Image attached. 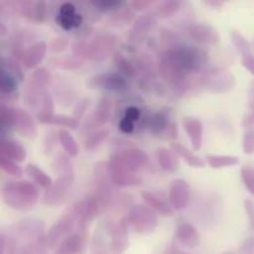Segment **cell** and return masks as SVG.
<instances>
[{
    "instance_id": "6da1fadb",
    "label": "cell",
    "mask_w": 254,
    "mask_h": 254,
    "mask_svg": "<svg viewBox=\"0 0 254 254\" xmlns=\"http://www.w3.org/2000/svg\"><path fill=\"white\" fill-rule=\"evenodd\" d=\"M2 201L16 211H29L39 201V191L29 181H9L1 191Z\"/></svg>"
},
{
    "instance_id": "7a4b0ae2",
    "label": "cell",
    "mask_w": 254,
    "mask_h": 254,
    "mask_svg": "<svg viewBox=\"0 0 254 254\" xmlns=\"http://www.w3.org/2000/svg\"><path fill=\"white\" fill-rule=\"evenodd\" d=\"M128 221L131 228L140 235L151 233L158 226L155 212L145 205L134 206L133 210L129 213Z\"/></svg>"
},
{
    "instance_id": "3957f363",
    "label": "cell",
    "mask_w": 254,
    "mask_h": 254,
    "mask_svg": "<svg viewBox=\"0 0 254 254\" xmlns=\"http://www.w3.org/2000/svg\"><path fill=\"white\" fill-rule=\"evenodd\" d=\"M74 184L73 174H64L60 176L50 189L45 191L42 203L46 206H60L67 200Z\"/></svg>"
},
{
    "instance_id": "277c9868",
    "label": "cell",
    "mask_w": 254,
    "mask_h": 254,
    "mask_svg": "<svg viewBox=\"0 0 254 254\" xmlns=\"http://www.w3.org/2000/svg\"><path fill=\"white\" fill-rule=\"evenodd\" d=\"M148 155L140 149H126V150H119L112 154L111 163L126 169V170L135 173L139 169L143 168L148 163Z\"/></svg>"
},
{
    "instance_id": "5b68a950",
    "label": "cell",
    "mask_w": 254,
    "mask_h": 254,
    "mask_svg": "<svg viewBox=\"0 0 254 254\" xmlns=\"http://www.w3.org/2000/svg\"><path fill=\"white\" fill-rule=\"evenodd\" d=\"M87 248V231L79 228L60 242L55 254H83Z\"/></svg>"
},
{
    "instance_id": "8992f818",
    "label": "cell",
    "mask_w": 254,
    "mask_h": 254,
    "mask_svg": "<svg viewBox=\"0 0 254 254\" xmlns=\"http://www.w3.org/2000/svg\"><path fill=\"white\" fill-rule=\"evenodd\" d=\"M88 86L93 87L94 89H103L108 92H123L126 91L128 83L126 78L119 73H101L92 77L88 81Z\"/></svg>"
},
{
    "instance_id": "52a82bcc",
    "label": "cell",
    "mask_w": 254,
    "mask_h": 254,
    "mask_svg": "<svg viewBox=\"0 0 254 254\" xmlns=\"http://www.w3.org/2000/svg\"><path fill=\"white\" fill-rule=\"evenodd\" d=\"M190 200V185L184 179H174L169 188V203L174 211H183Z\"/></svg>"
},
{
    "instance_id": "ba28073f",
    "label": "cell",
    "mask_w": 254,
    "mask_h": 254,
    "mask_svg": "<svg viewBox=\"0 0 254 254\" xmlns=\"http://www.w3.org/2000/svg\"><path fill=\"white\" fill-rule=\"evenodd\" d=\"M72 211H73L77 223H78V226H81L79 228L86 230L87 226L91 225L92 221L96 218L97 212H98V202H97L96 198L87 197L77 203L76 206H73Z\"/></svg>"
},
{
    "instance_id": "9c48e42d",
    "label": "cell",
    "mask_w": 254,
    "mask_h": 254,
    "mask_svg": "<svg viewBox=\"0 0 254 254\" xmlns=\"http://www.w3.org/2000/svg\"><path fill=\"white\" fill-rule=\"evenodd\" d=\"M107 173L112 183L117 186L130 188V186H139L143 183L140 178L134 175V173L126 170L111 161H108V165H107Z\"/></svg>"
},
{
    "instance_id": "30bf717a",
    "label": "cell",
    "mask_w": 254,
    "mask_h": 254,
    "mask_svg": "<svg viewBox=\"0 0 254 254\" xmlns=\"http://www.w3.org/2000/svg\"><path fill=\"white\" fill-rule=\"evenodd\" d=\"M74 222H76V217L73 215V211H71V213H68V216H64L61 220L57 221L52 228L50 230L49 235L46 237V245L47 247H51V246L60 245V240H64V237H67V233L71 231V228L73 227Z\"/></svg>"
},
{
    "instance_id": "8fae6325",
    "label": "cell",
    "mask_w": 254,
    "mask_h": 254,
    "mask_svg": "<svg viewBox=\"0 0 254 254\" xmlns=\"http://www.w3.org/2000/svg\"><path fill=\"white\" fill-rule=\"evenodd\" d=\"M235 84V76L227 71L213 72L205 78L206 88L212 92H218V93L231 91Z\"/></svg>"
},
{
    "instance_id": "7c38bea8",
    "label": "cell",
    "mask_w": 254,
    "mask_h": 254,
    "mask_svg": "<svg viewBox=\"0 0 254 254\" xmlns=\"http://www.w3.org/2000/svg\"><path fill=\"white\" fill-rule=\"evenodd\" d=\"M175 240L183 247L195 248L200 245L201 235L197 228L190 222H183L178 225L175 230Z\"/></svg>"
},
{
    "instance_id": "4fadbf2b",
    "label": "cell",
    "mask_w": 254,
    "mask_h": 254,
    "mask_svg": "<svg viewBox=\"0 0 254 254\" xmlns=\"http://www.w3.org/2000/svg\"><path fill=\"white\" fill-rule=\"evenodd\" d=\"M56 21L62 29L73 30L82 25V16L76 11V7L71 2H64L60 6Z\"/></svg>"
},
{
    "instance_id": "5bb4252c",
    "label": "cell",
    "mask_w": 254,
    "mask_h": 254,
    "mask_svg": "<svg viewBox=\"0 0 254 254\" xmlns=\"http://www.w3.org/2000/svg\"><path fill=\"white\" fill-rule=\"evenodd\" d=\"M111 111H112L111 101L107 98H102L101 101L97 103L93 113L86 119V122L83 123V127L86 129L98 128V127H102L107 121H108L109 117H111Z\"/></svg>"
},
{
    "instance_id": "9a60e30c",
    "label": "cell",
    "mask_w": 254,
    "mask_h": 254,
    "mask_svg": "<svg viewBox=\"0 0 254 254\" xmlns=\"http://www.w3.org/2000/svg\"><path fill=\"white\" fill-rule=\"evenodd\" d=\"M15 129L20 135L26 139H35L37 136L36 126L34 119L25 109H16V117H15Z\"/></svg>"
},
{
    "instance_id": "2e32d148",
    "label": "cell",
    "mask_w": 254,
    "mask_h": 254,
    "mask_svg": "<svg viewBox=\"0 0 254 254\" xmlns=\"http://www.w3.org/2000/svg\"><path fill=\"white\" fill-rule=\"evenodd\" d=\"M184 128H185L186 134L190 139L191 146L193 150H200L203 143V126L200 119L193 118V117H188L184 119Z\"/></svg>"
},
{
    "instance_id": "e0dca14e",
    "label": "cell",
    "mask_w": 254,
    "mask_h": 254,
    "mask_svg": "<svg viewBox=\"0 0 254 254\" xmlns=\"http://www.w3.org/2000/svg\"><path fill=\"white\" fill-rule=\"evenodd\" d=\"M156 160L164 171L176 173L180 168V156L173 148H159L155 151Z\"/></svg>"
},
{
    "instance_id": "ac0fdd59",
    "label": "cell",
    "mask_w": 254,
    "mask_h": 254,
    "mask_svg": "<svg viewBox=\"0 0 254 254\" xmlns=\"http://www.w3.org/2000/svg\"><path fill=\"white\" fill-rule=\"evenodd\" d=\"M26 150H25L21 144L2 138L1 146H0V156H4V158L10 159V160L16 161V163H19V161L21 163L26 159Z\"/></svg>"
},
{
    "instance_id": "d6986e66",
    "label": "cell",
    "mask_w": 254,
    "mask_h": 254,
    "mask_svg": "<svg viewBox=\"0 0 254 254\" xmlns=\"http://www.w3.org/2000/svg\"><path fill=\"white\" fill-rule=\"evenodd\" d=\"M141 198L144 200V202L146 203V206L151 208L155 212L160 213L164 216H171L173 215V207L170 206V203H166L165 201L161 200L159 196H156L154 192L150 191H141Z\"/></svg>"
},
{
    "instance_id": "ffe728a7",
    "label": "cell",
    "mask_w": 254,
    "mask_h": 254,
    "mask_svg": "<svg viewBox=\"0 0 254 254\" xmlns=\"http://www.w3.org/2000/svg\"><path fill=\"white\" fill-rule=\"evenodd\" d=\"M37 121L42 124H52V126L64 127V128L76 129L78 127V121L73 117L62 116V114H37Z\"/></svg>"
},
{
    "instance_id": "44dd1931",
    "label": "cell",
    "mask_w": 254,
    "mask_h": 254,
    "mask_svg": "<svg viewBox=\"0 0 254 254\" xmlns=\"http://www.w3.org/2000/svg\"><path fill=\"white\" fill-rule=\"evenodd\" d=\"M46 49L45 42H37V44L32 45L25 54V66L29 69L39 66L40 62L44 60L45 55H46Z\"/></svg>"
},
{
    "instance_id": "7402d4cb",
    "label": "cell",
    "mask_w": 254,
    "mask_h": 254,
    "mask_svg": "<svg viewBox=\"0 0 254 254\" xmlns=\"http://www.w3.org/2000/svg\"><path fill=\"white\" fill-rule=\"evenodd\" d=\"M171 148L179 154L180 158H183L185 160V163L188 165L192 166V168H203L206 165V160H203L202 158L196 155L193 151H191L190 149L186 148L184 144L181 143H171Z\"/></svg>"
},
{
    "instance_id": "603a6c76",
    "label": "cell",
    "mask_w": 254,
    "mask_h": 254,
    "mask_svg": "<svg viewBox=\"0 0 254 254\" xmlns=\"http://www.w3.org/2000/svg\"><path fill=\"white\" fill-rule=\"evenodd\" d=\"M206 164L212 169H223L236 166L240 164V158L233 155H218V154H208L206 155Z\"/></svg>"
},
{
    "instance_id": "cb8c5ba5",
    "label": "cell",
    "mask_w": 254,
    "mask_h": 254,
    "mask_svg": "<svg viewBox=\"0 0 254 254\" xmlns=\"http://www.w3.org/2000/svg\"><path fill=\"white\" fill-rule=\"evenodd\" d=\"M25 173H26V175L29 176L36 185L41 186V188L46 189V190L51 188L52 184H54L51 178H50L45 171H42L41 169L37 168L36 165H34V164H27L26 168H25Z\"/></svg>"
},
{
    "instance_id": "d4e9b609",
    "label": "cell",
    "mask_w": 254,
    "mask_h": 254,
    "mask_svg": "<svg viewBox=\"0 0 254 254\" xmlns=\"http://www.w3.org/2000/svg\"><path fill=\"white\" fill-rule=\"evenodd\" d=\"M57 136H59L61 146L69 156L78 155L79 146L78 144H77L76 139L73 138V135H72L68 130H66V129H60L59 133H57Z\"/></svg>"
},
{
    "instance_id": "484cf974",
    "label": "cell",
    "mask_w": 254,
    "mask_h": 254,
    "mask_svg": "<svg viewBox=\"0 0 254 254\" xmlns=\"http://www.w3.org/2000/svg\"><path fill=\"white\" fill-rule=\"evenodd\" d=\"M168 126H170V119H169V114L166 111H161L159 113H156L150 122L151 131L154 134H156V135L168 133V130L170 129L168 128Z\"/></svg>"
},
{
    "instance_id": "4316f807",
    "label": "cell",
    "mask_w": 254,
    "mask_h": 254,
    "mask_svg": "<svg viewBox=\"0 0 254 254\" xmlns=\"http://www.w3.org/2000/svg\"><path fill=\"white\" fill-rule=\"evenodd\" d=\"M108 135L109 130H107V129H101V130L96 131L91 136H88V139L84 143V148L87 151H96L103 144V141L108 138Z\"/></svg>"
},
{
    "instance_id": "83f0119b",
    "label": "cell",
    "mask_w": 254,
    "mask_h": 254,
    "mask_svg": "<svg viewBox=\"0 0 254 254\" xmlns=\"http://www.w3.org/2000/svg\"><path fill=\"white\" fill-rule=\"evenodd\" d=\"M0 87H1L2 94H11L16 91L17 88V78L12 76L10 72L2 68L1 72V82H0Z\"/></svg>"
},
{
    "instance_id": "f1b7e54d",
    "label": "cell",
    "mask_w": 254,
    "mask_h": 254,
    "mask_svg": "<svg viewBox=\"0 0 254 254\" xmlns=\"http://www.w3.org/2000/svg\"><path fill=\"white\" fill-rule=\"evenodd\" d=\"M0 166L5 174L12 176V178H21L22 174H24V171L17 165L16 161H12L10 159L4 158V156H0Z\"/></svg>"
},
{
    "instance_id": "f546056e",
    "label": "cell",
    "mask_w": 254,
    "mask_h": 254,
    "mask_svg": "<svg viewBox=\"0 0 254 254\" xmlns=\"http://www.w3.org/2000/svg\"><path fill=\"white\" fill-rule=\"evenodd\" d=\"M128 247V240H127V235L124 232V230L122 227H119L117 230V232L114 233L113 240H112V248H113L116 252H123Z\"/></svg>"
},
{
    "instance_id": "4dcf8cb0",
    "label": "cell",
    "mask_w": 254,
    "mask_h": 254,
    "mask_svg": "<svg viewBox=\"0 0 254 254\" xmlns=\"http://www.w3.org/2000/svg\"><path fill=\"white\" fill-rule=\"evenodd\" d=\"M241 178H242V181L248 192L254 196V168H252V166H243L241 169Z\"/></svg>"
},
{
    "instance_id": "1f68e13d",
    "label": "cell",
    "mask_w": 254,
    "mask_h": 254,
    "mask_svg": "<svg viewBox=\"0 0 254 254\" xmlns=\"http://www.w3.org/2000/svg\"><path fill=\"white\" fill-rule=\"evenodd\" d=\"M232 41H233V44H235V46L237 47L238 51L242 54V56L250 54V50H251L250 42H248L247 40H246V37L242 36L240 32H237V31L232 32Z\"/></svg>"
},
{
    "instance_id": "d6a6232c",
    "label": "cell",
    "mask_w": 254,
    "mask_h": 254,
    "mask_svg": "<svg viewBox=\"0 0 254 254\" xmlns=\"http://www.w3.org/2000/svg\"><path fill=\"white\" fill-rule=\"evenodd\" d=\"M92 4L99 10H114L123 5L124 0H91Z\"/></svg>"
},
{
    "instance_id": "836d02e7",
    "label": "cell",
    "mask_w": 254,
    "mask_h": 254,
    "mask_svg": "<svg viewBox=\"0 0 254 254\" xmlns=\"http://www.w3.org/2000/svg\"><path fill=\"white\" fill-rule=\"evenodd\" d=\"M243 153L247 155L254 154V129H247L243 135Z\"/></svg>"
},
{
    "instance_id": "e575fe53",
    "label": "cell",
    "mask_w": 254,
    "mask_h": 254,
    "mask_svg": "<svg viewBox=\"0 0 254 254\" xmlns=\"http://www.w3.org/2000/svg\"><path fill=\"white\" fill-rule=\"evenodd\" d=\"M116 64H117V67H118L119 71L122 72V74H123V76H126V77H133L134 76L133 67L130 66V64H129V62L127 61L124 57H122V56L117 57Z\"/></svg>"
},
{
    "instance_id": "d590c367",
    "label": "cell",
    "mask_w": 254,
    "mask_h": 254,
    "mask_svg": "<svg viewBox=\"0 0 254 254\" xmlns=\"http://www.w3.org/2000/svg\"><path fill=\"white\" fill-rule=\"evenodd\" d=\"M243 203H245V210L246 213H247L250 228L251 231H254V202L251 198H246V200L243 201Z\"/></svg>"
},
{
    "instance_id": "8d00e7d4",
    "label": "cell",
    "mask_w": 254,
    "mask_h": 254,
    "mask_svg": "<svg viewBox=\"0 0 254 254\" xmlns=\"http://www.w3.org/2000/svg\"><path fill=\"white\" fill-rule=\"evenodd\" d=\"M123 118L128 119V121L133 122L134 124H135L136 121H139V118H140V109L138 108V107H129L128 109L126 111V114H124Z\"/></svg>"
},
{
    "instance_id": "74e56055",
    "label": "cell",
    "mask_w": 254,
    "mask_h": 254,
    "mask_svg": "<svg viewBox=\"0 0 254 254\" xmlns=\"http://www.w3.org/2000/svg\"><path fill=\"white\" fill-rule=\"evenodd\" d=\"M40 114H54V102H52L51 96L46 92L42 101V111Z\"/></svg>"
},
{
    "instance_id": "f35d334b",
    "label": "cell",
    "mask_w": 254,
    "mask_h": 254,
    "mask_svg": "<svg viewBox=\"0 0 254 254\" xmlns=\"http://www.w3.org/2000/svg\"><path fill=\"white\" fill-rule=\"evenodd\" d=\"M242 64L252 76H254V55L247 54L242 57Z\"/></svg>"
},
{
    "instance_id": "ab89813d",
    "label": "cell",
    "mask_w": 254,
    "mask_h": 254,
    "mask_svg": "<svg viewBox=\"0 0 254 254\" xmlns=\"http://www.w3.org/2000/svg\"><path fill=\"white\" fill-rule=\"evenodd\" d=\"M89 104H91V102H89L88 99H83V101H82V102H79V104H78V106H77V108L74 109L73 118L74 119L81 118V117L83 116L84 112L87 111V108H88Z\"/></svg>"
},
{
    "instance_id": "60d3db41",
    "label": "cell",
    "mask_w": 254,
    "mask_h": 254,
    "mask_svg": "<svg viewBox=\"0 0 254 254\" xmlns=\"http://www.w3.org/2000/svg\"><path fill=\"white\" fill-rule=\"evenodd\" d=\"M254 126V103L251 107V111L245 116L242 121V127L246 129H251Z\"/></svg>"
},
{
    "instance_id": "b9f144b4",
    "label": "cell",
    "mask_w": 254,
    "mask_h": 254,
    "mask_svg": "<svg viewBox=\"0 0 254 254\" xmlns=\"http://www.w3.org/2000/svg\"><path fill=\"white\" fill-rule=\"evenodd\" d=\"M118 127H119V129H121V131H123V133H126V134L131 133V131L134 130L133 122L128 121V119H126V118H122V121L119 122Z\"/></svg>"
},
{
    "instance_id": "7bdbcfd3",
    "label": "cell",
    "mask_w": 254,
    "mask_h": 254,
    "mask_svg": "<svg viewBox=\"0 0 254 254\" xmlns=\"http://www.w3.org/2000/svg\"><path fill=\"white\" fill-rule=\"evenodd\" d=\"M165 254H180V251L176 250L175 246H174V245H170L168 247V250H166Z\"/></svg>"
},
{
    "instance_id": "ee69618b",
    "label": "cell",
    "mask_w": 254,
    "mask_h": 254,
    "mask_svg": "<svg viewBox=\"0 0 254 254\" xmlns=\"http://www.w3.org/2000/svg\"><path fill=\"white\" fill-rule=\"evenodd\" d=\"M225 254H235V253H233V252H226Z\"/></svg>"
},
{
    "instance_id": "f6af8a7d",
    "label": "cell",
    "mask_w": 254,
    "mask_h": 254,
    "mask_svg": "<svg viewBox=\"0 0 254 254\" xmlns=\"http://www.w3.org/2000/svg\"><path fill=\"white\" fill-rule=\"evenodd\" d=\"M180 254H190V253H185V252H180Z\"/></svg>"
}]
</instances>
